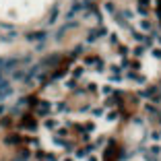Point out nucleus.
Returning a JSON list of instances; mask_svg holds the SVG:
<instances>
[{"instance_id": "obj_1", "label": "nucleus", "mask_w": 161, "mask_h": 161, "mask_svg": "<svg viewBox=\"0 0 161 161\" xmlns=\"http://www.w3.org/2000/svg\"><path fill=\"white\" fill-rule=\"evenodd\" d=\"M8 93H10V85L6 83L4 78H0V101H2V99H4Z\"/></svg>"}]
</instances>
